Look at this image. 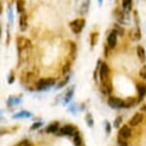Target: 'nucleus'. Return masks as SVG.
<instances>
[{"label": "nucleus", "instance_id": "27", "mask_svg": "<svg viewBox=\"0 0 146 146\" xmlns=\"http://www.w3.org/2000/svg\"><path fill=\"white\" fill-rule=\"evenodd\" d=\"M15 146H31V142L28 139H23L21 141H19Z\"/></svg>", "mask_w": 146, "mask_h": 146}, {"label": "nucleus", "instance_id": "9", "mask_svg": "<svg viewBox=\"0 0 146 146\" xmlns=\"http://www.w3.org/2000/svg\"><path fill=\"white\" fill-rule=\"evenodd\" d=\"M142 120H143V115L140 114V113H136V114L132 117L130 121H129V125L132 126V127H136V126L139 125Z\"/></svg>", "mask_w": 146, "mask_h": 146}, {"label": "nucleus", "instance_id": "8", "mask_svg": "<svg viewBox=\"0 0 146 146\" xmlns=\"http://www.w3.org/2000/svg\"><path fill=\"white\" fill-rule=\"evenodd\" d=\"M109 75H110V70L108 65L106 63H101L100 67V78L101 82L104 81L107 78H109Z\"/></svg>", "mask_w": 146, "mask_h": 146}, {"label": "nucleus", "instance_id": "10", "mask_svg": "<svg viewBox=\"0 0 146 146\" xmlns=\"http://www.w3.org/2000/svg\"><path fill=\"white\" fill-rule=\"evenodd\" d=\"M129 37L133 41H139L140 39V37H141V33H140L139 26L135 27V28H133L129 32Z\"/></svg>", "mask_w": 146, "mask_h": 146}, {"label": "nucleus", "instance_id": "18", "mask_svg": "<svg viewBox=\"0 0 146 146\" xmlns=\"http://www.w3.org/2000/svg\"><path fill=\"white\" fill-rule=\"evenodd\" d=\"M32 117V114L28 111H21L13 115L15 118H24V117Z\"/></svg>", "mask_w": 146, "mask_h": 146}, {"label": "nucleus", "instance_id": "7", "mask_svg": "<svg viewBox=\"0 0 146 146\" xmlns=\"http://www.w3.org/2000/svg\"><path fill=\"white\" fill-rule=\"evenodd\" d=\"M117 33L115 32V30H113L108 35L107 44H108V47L110 49H114L115 45H117Z\"/></svg>", "mask_w": 146, "mask_h": 146}, {"label": "nucleus", "instance_id": "37", "mask_svg": "<svg viewBox=\"0 0 146 146\" xmlns=\"http://www.w3.org/2000/svg\"><path fill=\"white\" fill-rule=\"evenodd\" d=\"M102 1H103V0H98V3H100V6H101V5H102Z\"/></svg>", "mask_w": 146, "mask_h": 146}, {"label": "nucleus", "instance_id": "21", "mask_svg": "<svg viewBox=\"0 0 146 146\" xmlns=\"http://www.w3.org/2000/svg\"><path fill=\"white\" fill-rule=\"evenodd\" d=\"M98 33H93L91 34L90 35V40H91V45L92 47H94L98 42Z\"/></svg>", "mask_w": 146, "mask_h": 146}, {"label": "nucleus", "instance_id": "14", "mask_svg": "<svg viewBox=\"0 0 146 146\" xmlns=\"http://www.w3.org/2000/svg\"><path fill=\"white\" fill-rule=\"evenodd\" d=\"M59 129V123L57 121H54V122H52L51 124H49L47 126L45 132L48 134H54V133H56Z\"/></svg>", "mask_w": 146, "mask_h": 146}, {"label": "nucleus", "instance_id": "12", "mask_svg": "<svg viewBox=\"0 0 146 146\" xmlns=\"http://www.w3.org/2000/svg\"><path fill=\"white\" fill-rule=\"evenodd\" d=\"M19 27H20L21 32H25L28 27V16H27L26 13H21L20 18H19Z\"/></svg>", "mask_w": 146, "mask_h": 146}, {"label": "nucleus", "instance_id": "1", "mask_svg": "<svg viewBox=\"0 0 146 146\" xmlns=\"http://www.w3.org/2000/svg\"><path fill=\"white\" fill-rule=\"evenodd\" d=\"M19 58L26 59L28 58L32 52V43L28 38L24 36H18L16 39Z\"/></svg>", "mask_w": 146, "mask_h": 146}, {"label": "nucleus", "instance_id": "28", "mask_svg": "<svg viewBox=\"0 0 146 146\" xmlns=\"http://www.w3.org/2000/svg\"><path fill=\"white\" fill-rule=\"evenodd\" d=\"M139 76H140V78H141L142 79L146 80V66H143V67L140 69Z\"/></svg>", "mask_w": 146, "mask_h": 146}, {"label": "nucleus", "instance_id": "36", "mask_svg": "<svg viewBox=\"0 0 146 146\" xmlns=\"http://www.w3.org/2000/svg\"><path fill=\"white\" fill-rule=\"evenodd\" d=\"M140 110H141V111H144V112H146V105L142 106L141 108H140Z\"/></svg>", "mask_w": 146, "mask_h": 146}, {"label": "nucleus", "instance_id": "29", "mask_svg": "<svg viewBox=\"0 0 146 146\" xmlns=\"http://www.w3.org/2000/svg\"><path fill=\"white\" fill-rule=\"evenodd\" d=\"M74 87H71V89L68 91L67 94H66V98H65V102H68L69 100H71V98H72V95H73V92H74V89H73Z\"/></svg>", "mask_w": 146, "mask_h": 146}, {"label": "nucleus", "instance_id": "24", "mask_svg": "<svg viewBox=\"0 0 146 146\" xmlns=\"http://www.w3.org/2000/svg\"><path fill=\"white\" fill-rule=\"evenodd\" d=\"M71 64H72L71 61H68L64 65V67H63V70H62V74H63V75H67L69 72H70V69H71V66H72Z\"/></svg>", "mask_w": 146, "mask_h": 146}, {"label": "nucleus", "instance_id": "17", "mask_svg": "<svg viewBox=\"0 0 146 146\" xmlns=\"http://www.w3.org/2000/svg\"><path fill=\"white\" fill-rule=\"evenodd\" d=\"M16 10L17 13H25V1L24 0H16Z\"/></svg>", "mask_w": 146, "mask_h": 146}, {"label": "nucleus", "instance_id": "3", "mask_svg": "<svg viewBox=\"0 0 146 146\" xmlns=\"http://www.w3.org/2000/svg\"><path fill=\"white\" fill-rule=\"evenodd\" d=\"M90 0H76L75 9L78 13L81 15H85L89 11Z\"/></svg>", "mask_w": 146, "mask_h": 146}, {"label": "nucleus", "instance_id": "23", "mask_svg": "<svg viewBox=\"0 0 146 146\" xmlns=\"http://www.w3.org/2000/svg\"><path fill=\"white\" fill-rule=\"evenodd\" d=\"M36 79V76L35 75L34 73H32V72H30L26 75V81L27 82H33L34 80Z\"/></svg>", "mask_w": 146, "mask_h": 146}, {"label": "nucleus", "instance_id": "19", "mask_svg": "<svg viewBox=\"0 0 146 146\" xmlns=\"http://www.w3.org/2000/svg\"><path fill=\"white\" fill-rule=\"evenodd\" d=\"M74 143H75L76 146H81L82 144V139L79 136L78 131H76L75 135H74Z\"/></svg>", "mask_w": 146, "mask_h": 146}, {"label": "nucleus", "instance_id": "26", "mask_svg": "<svg viewBox=\"0 0 146 146\" xmlns=\"http://www.w3.org/2000/svg\"><path fill=\"white\" fill-rule=\"evenodd\" d=\"M121 122H122V117H117V118H115V120L114 121V127L115 128H119Z\"/></svg>", "mask_w": 146, "mask_h": 146}, {"label": "nucleus", "instance_id": "15", "mask_svg": "<svg viewBox=\"0 0 146 146\" xmlns=\"http://www.w3.org/2000/svg\"><path fill=\"white\" fill-rule=\"evenodd\" d=\"M137 56H139V60L141 62H144L146 60V54H145V50L142 46L139 45L137 47Z\"/></svg>", "mask_w": 146, "mask_h": 146}, {"label": "nucleus", "instance_id": "30", "mask_svg": "<svg viewBox=\"0 0 146 146\" xmlns=\"http://www.w3.org/2000/svg\"><path fill=\"white\" fill-rule=\"evenodd\" d=\"M43 125L42 122H35L34 124L31 126V130H36V129L40 128Z\"/></svg>", "mask_w": 146, "mask_h": 146}, {"label": "nucleus", "instance_id": "11", "mask_svg": "<svg viewBox=\"0 0 146 146\" xmlns=\"http://www.w3.org/2000/svg\"><path fill=\"white\" fill-rule=\"evenodd\" d=\"M118 136H120L123 139H129L132 136V130L128 125H123L118 131Z\"/></svg>", "mask_w": 146, "mask_h": 146}, {"label": "nucleus", "instance_id": "35", "mask_svg": "<svg viewBox=\"0 0 146 146\" xmlns=\"http://www.w3.org/2000/svg\"><path fill=\"white\" fill-rule=\"evenodd\" d=\"M8 16H9L10 22H11V23H13V15L12 10H11V9H9V12H8Z\"/></svg>", "mask_w": 146, "mask_h": 146}, {"label": "nucleus", "instance_id": "22", "mask_svg": "<svg viewBox=\"0 0 146 146\" xmlns=\"http://www.w3.org/2000/svg\"><path fill=\"white\" fill-rule=\"evenodd\" d=\"M85 119H86V122L88 126H90V127H93L94 126V118H93V115L91 114H88L86 115V117H85Z\"/></svg>", "mask_w": 146, "mask_h": 146}, {"label": "nucleus", "instance_id": "32", "mask_svg": "<svg viewBox=\"0 0 146 146\" xmlns=\"http://www.w3.org/2000/svg\"><path fill=\"white\" fill-rule=\"evenodd\" d=\"M115 32L117 33V35H123V34H124V31H123V29L122 28H120L119 26H117V25H115Z\"/></svg>", "mask_w": 146, "mask_h": 146}, {"label": "nucleus", "instance_id": "33", "mask_svg": "<svg viewBox=\"0 0 146 146\" xmlns=\"http://www.w3.org/2000/svg\"><path fill=\"white\" fill-rule=\"evenodd\" d=\"M68 81H69V76H67L65 79H64V81H62V82H60V83L58 84V86H57V88H61L63 86H65L66 84L68 83Z\"/></svg>", "mask_w": 146, "mask_h": 146}, {"label": "nucleus", "instance_id": "31", "mask_svg": "<svg viewBox=\"0 0 146 146\" xmlns=\"http://www.w3.org/2000/svg\"><path fill=\"white\" fill-rule=\"evenodd\" d=\"M105 130H106L107 135H109L111 133V123H110L109 121H105Z\"/></svg>", "mask_w": 146, "mask_h": 146}, {"label": "nucleus", "instance_id": "4", "mask_svg": "<svg viewBox=\"0 0 146 146\" xmlns=\"http://www.w3.org/2000/svg\"><path fill=\"white\" fill-rule=\"evenodd\" d=\"M54 84H56V79L53 78H41L36 83V90H39V91L46 90V89H48V88L54 86Z\"/></svg>", "mask_w": 146, "mask_h": 146}, {"label": "nucleus", "instance_id": "25", "mask_svg": "<svg viewBox=\"0 0 146 146\" xmlns=\"http://www.w3.org/2000/svg\"><path fill=\"white\" fill-rule=\"evenodd\" d=\"M117 143H118V146H128V143L125 140V139L121 137L120 136H118L117 137Z\"/></svg>", "mask_w": 146, "mask_h": 146}, {"label": "nucleus", "instance_id": "5", "mask_svg": "<svg viewBox=\"0 0 146 146\" xmlns=\"http://www.w3.org/2000/svg\"><path fill=\"white\" fill-rule=\"evenodd\" d=\"M108 104L110 107H112L114 109H120L125 107V100L115 98V96H110L108 100Z\"/></svg>", "mask_w": 146, "mask_h": 146}, {"label": "nucleus", "instance_id": "2", "mask_svg": "<svg viewBox=\"0 0 146 146\" xmlns=\"http://www.w3.org/2000/svg\"><path fill=\"white\" fill-rule=\"evenodd\" d=\"M85 24H86V21H85L84 18H78L70 22L69 26H70V29L74 34H80L82 30L84 29Z\"/></svg>", "mask_w": 146, "mask_h": 146}, {"label": "nucleus", "instance_id": "13", "mask_svg": "<svg viewBox=\"0 0 146 146\" xmlns=\"http://www.w3.org/2000/svg\"><path fill=\"white\" fill-rule=\"evenodd\" d=\"M137 95H139V102L146 96V85L139 83L137 85Z\"/></svg>", "mask_w": 146, "mask_h": 146}, {"label": "nucleus", "instance_id": "6", "mask_svg": "<svg viewBox=\"0 0 146 146\" xmlns=\"http://www.w3.org/2000/svg\"><path fill=\"white\" fill-rule=\"evenodd\" d=\"M76 128L73 125H65L64 127L60 128L59 132L56 135L58 136H73L75 135Z\"/></svg>", "mask_w": 146, "mask_h": 146}, {"label": "nucleus", "instance_id": "34", "mask_svg": "<svg viewBox=\"0 0 146 146\" xmlns=\"http://www.w3.org/2000/svg\"><path fill=\"white\" fill-rule=\"evenodd\" d=\"M13 81H15V75H13V73L12 72L9 76V78H8V82H9V84H12Z\"/></svg>", "mask_w": 146, "mask_h": 146}, {"label": "nucleus", "instance_id": "16", "mask_svg": "<svg viewBox=\"0 0 146 146\" xmlns=\"http://www.w3.org/2000/svg\"><path fill=\"white\" fill-rule=\"evenodd\" d=\"M132 0H122V10L126 13H129V12L132 10Z\"/></svg>", "mask_w": 146, "mask_h": 146}, {"label": "nucleus", "instance_id": "20", "mask_svg": "<svg viewBox=\"0 0 146 146\" xmlns=\"http://www.w3.org/2000/svg\"><path fill=\"white\" fill-rule=\"evenodd\" d=\"M137 103V100L135 98H128L125 100V107L126 108H129V107H132L133 105Z\"/></svg>", "mask_w": 146, "mask_h": 146}]
</instances>
